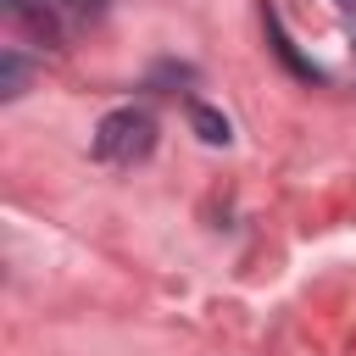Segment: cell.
I'll list each match as a JSON object with an SVG mask.
<instances>
[{
    "mask_svg": "<svg viewBox=\"0 0 356 356\" xmlns=\"http://www.w3.org/2000/svg\"><path fill=\"white\" fill-rule=\"evenodd\" d=\"M28 72H33V67H28L17 50H6V56H0V95H6V100H17V95L28 89Z\"/></svg>",
    "mask_w": 356,
    "mask_h": 356,
    "instance_id": "2",
    "label": "cell"
},
{
    "mask_svg": "<svg viewBox=\"0 0 356 356\" xmlns=\"http://www.w3.org/2000/svg\"><path fill=\"white\" fill-rule=\"evenodd\" d=\"M150 150H156V117H150V111L117 106V111L100 117V128H95V156H100V161L134 167V161H145Z\"/></svg>",
    "mask_w": 356,
    "mask_h": 356,
    "instance_id": "1",
    "label": "cell"
},
{
    "mask_svg": "<svg viewBox=\"0 0 356 356\" xmlns=\"http://www.w3.org/2000/svg\"><path fill=\"white\" fill-rule=\"evenodd\" d=\"M189 117H195V128H200V139H206V145H228V139H234V134H228V117H217L211 106H195Z\"/></svg>",
    "mask_w": 356,
    "mask_h": 356,
    "instance_id": "3",
    "label": "cell"
},
{
    "mask_svg": "<svg viewBox=\"0 0 356 356\" xmlns=\"http://www.w3.org/2000/svg\"><path fill=\"white\" fill-rule=\"evenodd\" d=\"M345 28H350V56H356V0H345Z\"/></svg>",
    "mask_w": 356,
    "mask_h": 356,
    "instance_id": "4",
    "label": "cell"
}]
</instances>
